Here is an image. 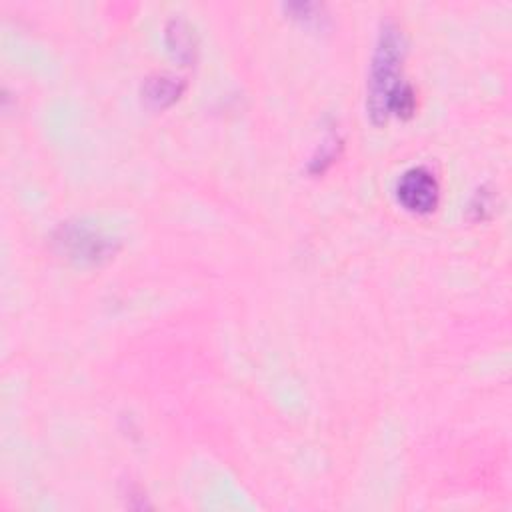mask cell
<instances>
[{"mask_svg": "<svg viewBox=\"0 0 512 512\" xmlns=\"http://www.w3.org/2000/svg\"><path fill=\"white\" fill-rule=\"evenodd\" d=\"M182 92V84L172 76H152L144 82V100L152 106H168Z\"/></svg>", "mask_w": 512, "mask_h": 512, "instance_id": "cell-4", "label": "cell"}, {"mask_svg": "<svg viewBox=\"0 0 512 512\" xmlns=\"http://www.w3.org/2000/svg\"><path fill=\"white\" fill-rule=\"evenodd\" d=\"M438 196V180L424 166H414L406 170L396 182V198L410 212L426 214L434 210L438 204Z\"/></svg>", "mask_w": 512, "mask_h": 512, "instance_id": "cell-3", "label": "cell"}, {"mask_svg": "<svg viewBox=\"0 0 512 512\" xmlns=\"http://www.w3.org/2000/svg\"><path fill=\"white\" fill-rule=\"evenodd\" d=\"M166 42L178 60L188 62L194 58V34L184 20L172 18L166 24Z\"/></svg>", "mask_w": 512, "mask_h": 512, "instance_id": "cell-5", "label": "cell"}, {"mask_svg": "<svg viewBox=\"0 0 512 512\" xmlns=\"http://www.w3.org/2000/svg\"><path fill=\"white\" fill-rule=\"evenodd\" d=\"M56 244L60 250L80 262H100L114 252L110 238L84 224H64L56 234Z\"/></svg>", "mask_w": 512, "mask_h": 512, "instance_id": "cell-2", "label": "cell"}, {"mask_svg": "<svg viewBox=\"0 0 512 512\" xmlns=\"http://www.w3.org/2000/svg\"><path fill=\"white\" fill-rule=\"evenodd\" d=\"M404 34L394 22H384L378 34L376 50L370 64L368 78V114L372 122L382 124L390 114V104L396 92L404 86L400 76L402 58H404Z\"/></svg>", "mask_w": 512, "mask_h": 512, "instance_id": "cell-1", "label": "cell"}]
</instances>
